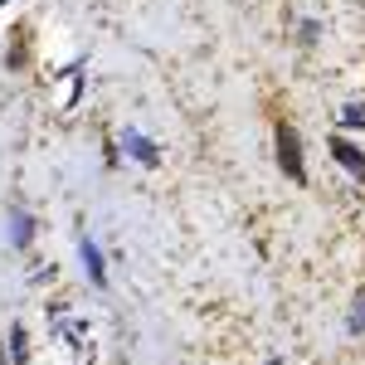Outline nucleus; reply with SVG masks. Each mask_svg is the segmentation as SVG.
<instances>
[{"label":"nucleus","mask_w":365,"mask_h":365,"mask_svg":"<svg viewBox=\"0 0 365 365\" xmlns=\"http://www.w3.org/2000/svg\"><path fill=\"white\" fill-rule=\"evenodd\" d=\"M278 161H282V170L302 185L307 180V170H302V141H297V132L287 127V122H278Z\"/></svg>","instance_id":"nucleus-1"},{"label":"nucleus","mask_w":365,"mask_h":365,"mask_svg":"<svg viewBox=\"0 0 365 365\" xmlns=\"http://www.w3.org/2000/svg\"><path fill=\"white\" fill-rule=\"evenodd\" d=\"M331 151H336V161L351 170V175H365V156H361V151H356L346 137H331Z\"/></svg>","instance_id":"nucleus-2"},{"label":"nucleus","mask_w":365,"mask_h":365,"mask_svg":"<svg viewBox=\"0 0 365 365\" xmlns=\"http://www.w3.org/2000/svg\"><path fill=\"white\" fill-rule=\"evenodd\" d=\"M127 151L137 156L141 166H156V161H161V156H156V146H151V141L141 137V132H127Z\"/></svg>","instance_id":"nucleus-3"},{"label":"nucleus","mask_w":365,"mask_h":365,"mask_svg":"<svg viewBox=\"0 0 365 365\" xmlns=\"http://www.w3.org/2000/svg\"><path fill=\"white\" fill-rule=\"evenodd\" d=\"M83 268H88V278L98 282V287L108 282V273H103V253L93 249V239H83Z\"/></svg>","instance_id":"nucleus-4"},{"label":"nucleus","mask_w":365,"mask_h":365,"mask_svg":"<svg viewBox=\"0 0 365 365\" xmlns=\"http://www.w3.org/2000/svg\"><path fill=\"white\" fill-rule=\"evenodd\" d=\"M10 239H15L20 249L29 244V215H25V210H15V215H10Z\"/></svg>","instance_id":"nucleus-5"},{"label":"nucleus","mask_w":365,"mask_h":365,"mask_svg":"<svg viewBox=\"0 0 365 365\" xmlns=\"http://www.w3.org/2000/svg\"><path fill=\"white\" fill-rule=\"evenodd\" d=\"M10 356H15V361H25V356H29V351H25V331H20V327L10 331Z\"/></svg>","instance_id":"nucleus-6"},{"label":"nucleus","mask_w":365,"mask_h":365,"mask_svg":"<svg viewBox=\"0 0 365 365\" xmlns=\"http://www.w3.org/2000/svg\"><path fill=\"white\" fill-rule=\"evenodd\" d=\"M341 122H346V127H365V108H346Z\"/></svg>","instance_id":"nucleus-7"},{"label":"nucleus","mask_w":365,"mask_h":365,"mask_svg":"<svg viewBox=\"0 0 365 365\" xmlns=\"http://www.w3.org/2000/svg\"><path fill=\"white\" fill-rule=\"evenodd\" d=\"M356 331H365V302H356V322H351Z\"/></svg>","instance_id":"nucleus-8"},{"label":"nucleus","mask_w":365,"mask_h":365,"mask_svg":"<svg viewBox=\"0 0 365 365\" xmlns=\"http://www.w3.org/2000/svg\"><path fill=\"white\" fill-rule=\"evenodd\" d=\"M268 365H282V361H268Z\"/></svg>","instance_id":"nucleus-9"}]
</instances>
